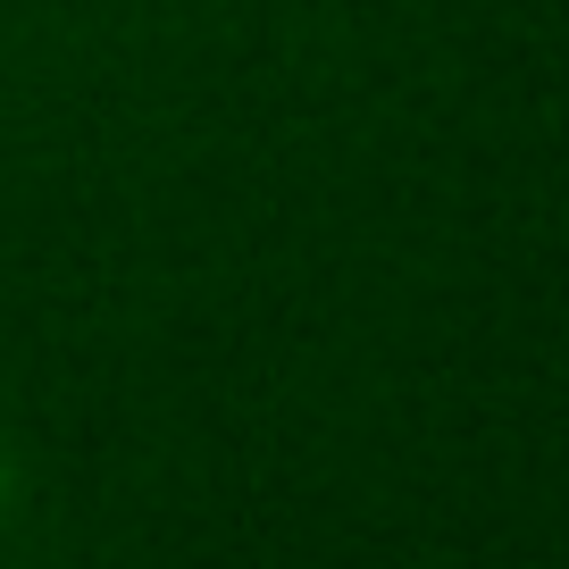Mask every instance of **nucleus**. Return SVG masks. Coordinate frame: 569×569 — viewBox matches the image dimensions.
Instances as JSON below:
<instances>
[{
  "label": "nucleus",
  "instance_id": "f257e3e1",
  "mask_svg": "<svg viewBox=\"0 0 569 569\" xmlns=\"http://www.w3.org/2000/svg\"><path fill=\"white\" fill-rule=\"evenodd\" d=\"M9 502H18V461H9V445H0V519H9Z\"/></svg>",
  "mask_w": 569,
  "mask_h": 569
}]
</instances>
